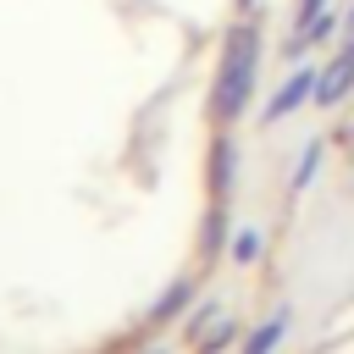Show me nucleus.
Returning <instances> with one entry per match:
<instances>
[{"instance_id":"nucleus-2","label":"nucleus","mask_w":354,"mask_h":354,"mask_svg":"<svg viewBox=\"0 0 354 354\" xmlns=\"http://www.w3.org/2000/svg\"><path fill=\"white\" fill-rule=\"evenodd\" d=\"M232 337H238V315H232L227 304H205V310L188 321V343H194L199 354H221Z\"/></svg>"},{"instance_id":"nucleus-13","label":"nucleus","mask_w":354,"mask_h":354,"mask_svg":"<svg viewBox=\"0 0 354 354\" xmlns=\"http://www.w3.org/2000/svg\"><path fill=\"white\" fill-rule=\"evenodd\" d=\"M238 6H243V11H254V6H260V0H238Z\"/></svg>"},{"instance_id":"nucleus-10","label":"nucleus","mask_w":354,"mask_h":354,"mask_svg":"<svg viewBox=\"0 0 354 354\" xmlns=\"http://www.w3.org/2000/svg\"><path fill=\"white\" fill-rule=\"evenodd\" d=\"M227 238H232V232H227V216H221V210H210V216H205V260H210Z\"/></svg>"},{"instance_id":"nucleus-12","label":"nucleus","mask_w":354,"mask_h":354,"mask_svg":"<svg viewBox=\"0 0 354 354\" xmlns=\"http://www.w3.org/2000/svg\"><path fill=\"white\" fill-rule=\"evenodd\" d=\"M337 50H348V55H354V6L343 11V44H337Z\"/></svg>"},{"instance_id":"nucleus-14","label":"nucleus","mask_w":354,"mask_h":354,"mask_svg":"<svg viewBox=\"0 0 354 354\" xmlns=\"http://www.w3.org/2000/svg\"><path fill=\"white\" fill-rule=\"evenodd\" d=\"M144 354H166V348H144Z\"/></svg>"},{"instance_id":"nucleus-5","label":"nucleus","mask_w":354,"mask_h":354,"mask_svg":"<svg viewBox=\"0 0 354 354\" xmlns=\"http://www.w3.org/2000/svg\"><path fill=\"white\" fill-rule=\"evenodd\" d=\"M232 183H238V144L221 133V138L210 144V194H216V205L232 194Z\"/></svg>"},{"instance_id":"nucleus-1","label":"nucleus","mask_w":354,"mask_h":354,"mask_svg":"<svg viewBox=\"0 0 354 354\" xmlns=\"http://www.w3.org/2000/svg\"><path fill=\"white\" fill-rule=\"evenodd\" d=\"M254 77H260V28L254 22H238L221 44V66H216V94H210V111L221 127H232L249 100H254Z\"/></svg>"},{"instance_id":"nucleus-4","label":"nucleus","mask_w":354,"mask_h":354,"mask_svg":"<svg viewBox=\"0 0 354 354\" xmlns=\"http://www.w3.org/2000/svg\"><path fill=\"white\" fill-rule=\"evenodd\" d=\"M348 94H354V55H348V50H337V55L321 66V77H315V105H326V111H332V105H343Z\"/></svg>"},{"instance_id":"nucleus-11","label":"nucleus","mask_w":354,"mask_h":354,"mask_svg":"<svg viewBox=\"0 0 354 354\" xmlns=\"http://www.w3.org/2000/svg\"><path fill=\"white\" fill-rule=\"evenodd\" d=\"M321 11H326V0H299V11H293V33H299V28H310Z\"/></svg>"},{"instance_id":"nucleus-7","label":"nucleus","mask_w":354,"mask_h":354,"mask_svg":"<svg viewBox=\"0 0 354 354\" xmlns=\"http://www.w3.org/2000/svg\"><path fill=\"white\" fill-rule=\"evenodd\" d=\"M288 321H293L288 310H277L271 321H260V326L249 332V343H243V354H277V343L288 337Z\"/></svg>"},{"instance_id":"nucleus-6","label":"nucleus","mask_w":354,"mask_h":354,"mask_svg":"<svg viewBox=\"0 0 354 354\" xmlns=\"http://www.w3.org/2000/svg\"><path fill=\"white\" fill-rule=\"evenodd\" d=\"M188 304H194V282H188V277H177V282H171V288L155 299V310H149V326H166V321H177Z\"/></svg>"},{"instance_id":"nucleus-8","label":"nucleus","mask_w":354,"mask_h":354,"mask_svg":"<svg viewBox=\"0 0 354 354\" xmlns=\"http://www.w3.org/2000/svg\"><path fill=\"white\" fill-rule=\"evenodd\" d=\"M315 171H321V144H304V155H299V166H293V177H288V194H304V188L315 183Z\"/></svg>"},{"instance_id":"nucleus-3","label":"nucleus","mask_w":354,"mask_h":354,"mask_svg":"<svg viewBox=\"0 0 354 354\" xmlns=\"http://www.w3.org/2000/svg\"><path fill=\"white\" fill-rule=\"evenodd\" d=\"M315 77H321L315 66H299L293 77H282V88H277V94L266 100L260 122H271V127H277V122H282V116H293L299 105H315Z\"/></svg>"},{"instance_id":"nucleus-9","label":"nucleus","mask_w":354,"mask_h":354,"mask_svg":"<svg viewBox=\"0 0 354 354\" xmlns=\"http://www.w3.org/2000/svg\"><path fill=\"white\" fill-rule=\"evenodd\" d=\"M260 249H266V243H260V232H254V227H238V232L227 238V254H232L238 266H254V260H260Z\"/></svg>"}]
</instances>
